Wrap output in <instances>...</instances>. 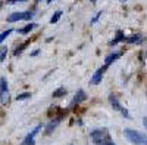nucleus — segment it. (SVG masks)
Instances as JSON below:
<instances>
[{"label": "nucleus", "instance_id": "1", "mask_svg": "<svg viewBox=\"0 0 147 145\" xmlns=\"http://www.w3.org/2000/svg\"><path fill=\"white\" fill-rule=\"evenodd\" d=\"M124 133H125L127 139H128L131 144H134V145H147V136L143 135L141 132H138V130L125 129Z\"/></svg>", "mask_w": 147, "mask_h": 145}, {"label": "nucleus", "instance_id": "2", "mask_svg": "<svg viewBox=\"0 0 147 145\" xmlns=\"http://www.w3.org/2000/svg\"><path fill=\"white\" fill-rule=\"evenodd\" d=\"M0 101H2L3 105L9 104V101H10L9 86H7V80H6V77H0Z\"/></svg>", "mask_w": 147, "mask_h": 145}, {"label": "nucleus", "instance_id": "3", "mask_svg": "<svg viewBox=\"0 0 147 145\" xmlns=\"http://www.w3.org/2000/svg\"><path fill=\"white\" fill-rule=\"evenodd\" d=\"M90 136H91V139H93V142H94L96 145L100 144V142H103V141H106V139H110V138H109V132H107V129H105V127L93 130Z\"/></svg>", "mask_w": 147, "mask_h": 145}, {"label": "nucleus", "instance_id": "4", "mask_svg": "<svg viewBox=\"0 0 147 145\" xmlns=\"http://www.w3.org/2000/svg\"><path fill=\"white\" fill-rule=\"evenodd\" d=\"M32 16V12H15V14H10L6 21L7 22H18V21H25L30 19Z\"/></svg>", "mask_w": 147, "mask_h": 145}, {"label": "nucleus", "instance_id": "5", "mask_svg": "<svg viewBox=\"0 0 147 145\" xmlns=\"http://www.w3.org/2000/svg\"><path fill=\"white\" fill-rule=\"evenodd\" d=\"M109 101H110V105H112V107L115 108V110H118V111H119L122 116H124V117H127V118H131V116H129L128 110H127V108H124V107H121L119 101L115 98V96H112V95H110V96H109Z\"/></svg>", "mask_w": 147, "mask_h": 145}, {"label": "nucleus", "instance_id": "6", "mask_svg": "<svg viewBox=\"0 0 147 145\" xmlns=\"http://www.w3.org/2000/svg\"><path fill=\"white\" fill-rule=\"evenodd\" d=\"M107 64H105L102 68H99L96 72H94V76H93V79H91V84H99L100 81H102V79H103V74H105V71L107 70Z\"/></svg>", "mask_w": 147, "mask_h": 145}, {"label": "nucleus", "instance_id": "7", "mask_svg": "<svg viewBox=\"0 0 147 145\" xmlns=\"http://www.w3.org/2000/svg\"><path fill=\"white\" fill-rule=\"evenodd\" d=\"M85 99H87V95H85V92H84L82 89H80V90L75 93V96H74L72 104H74V105H77V104H81V102L85 101Z\"/></svg>", "mask_w": 147, "mask_h": 145}, {"label": "nucleus", "instance_id": "8", "mask_svg": "<svg viewBox=\"0 0 147 145\" xmlns=\"http://www.w3.org/2000/svg\"><path fill=\"white\" fill-rule=\"evenodd\" d=\"M60 120H62V117H56L55 120H52V122L47 124V127H46V133H47V135H50L52 132L57 127V124L60 123Z\"/></svg>", "mask_w": 147, "mask_h": 145}, {"label": "nucleus", "instance_id": "9", "mask_svg": "<svg viewBox=\"0 0 147 145\" xmlns=\"http://www.w3.org/2000/svg\"><path fill=\"white\" fill-rule=\"evenodd\" d=\"M121 55H122V52H113L112 55H109V56H106V64L109 65L110 62H115L118 58H121Z\"/></svg>", "mask_w": 147, "mask_h": 145}, {"label": "nucleus", "instance_id": "10", "mask_svg": "<svg viewBox=\"0 0 147 145\" xmlns=\"http://www.w3.org/2000/svg\"><path fill=\"white\" fill-rule=\"evenodd\" d=\"M37 25H35V24H28V25H25V27H24V28H21L19 30V33L21 34H28L30 31H32V28H35Z\"/></svg>", "mask_w": 147, "mask_h": 145}, {"label": "nucleus", "instance_id": "11", "mask_svg": "<svg viewBox=\"0 0 147 145\" xmlns=\"http://www.w3.org/2000/svg\"><path fill=\"white\" fill-rule=\"evenodd\" d=\"M66 95V89L65 88H59L57 90L53 92V98H60V96H65Z\"/></svg>", "mask_w": 147, "mask_h": 145}, {"label": "nucleus", "instance_id": "12", "mask_svg": "<svg viewBox=\"0 0 147 145\" xmlns=\"http://www.w3.org/2000/svg\"><path fill=\"white\" fill-rule=\"evenodd\" d=\"M119 40H124V33H122V31H118V34H116V37L112 40V42H109V44L110 46H113V44H116Z\"/></svg>", "mask_w": 147, "mask_h": 145}, {"label": "nucleus", "instance_id": "13", "mask_svg": "<svg viewBox=\"0 0 147 145\" xmlns=\"http://www.w3.org/2000/svg\"><path fill=\"white\" fill-rule=\"evenodd\" d=\"M60 16H62V10H57L56 14L52 16V19H50V24H56V22L59 21V18H60Z\"/></svg>", "mask_w": 147, "mask_h": 145}, {"label": "nucleus", "instance_id": "14", "mask_svg": "<svg viewBox=\"0 0 147 145\" xmlns=\"http://www.w3.org/2000/svg\"><path fill=\"white\" fill-rule=\"evenodd\" d=\"M30 96H31V93H30V92L21 93V95H18V96H16V101H24V99H28Z\"/></svg>", "mask_w": 147, "mask_h": 145}, {"label": "nucleus", "instance_id": "15", "mask_svg": "<svg viewBox=\"0 0 147 145\" xmlns=\"http://www.w3.org/2000/svg\"><path fill=\"white\" fill-rule=\"evenodd\" d=\"M27 44H28V42H25V43H22L19 47H16V51H15V55L18 56V55H21V52L24 51V49H25V47H27Z\"/></svg>", "mask_w": 147, "mask_h": 145}, {"label": "nucleus", "instance_id": "16", "mask_svg": "<svg viewBox=\"0 0 147 145\" xmlns=\"http://www.w3.org/2000/svg\"><path fill=\"white\" fill-rule=\"evenodd\" d=\"M10 33H12V30H6V31H3L2 34H0V43H2V42H3V40L7 37V36L10 34Z\"/></svg>", "mask_w": 147, "mask_h": 145}, {"label": "nucleus", "instance_id": "17", "mask_svg": "<svg viewBox=\"0 0 147 145\" xmlns=\"http://www.w3.org/2000/svg\"><path fill=\"white\" fill-rule=\"evenodd\" d=\"M97 145H116L113 141H110V139H106V141H103V142H100V144H97Z\"/></svg>", "mask_w": 147, "mask_h": 145}, {"label": "nucleus", "instance_id": "18", "mask_svg": "<svg viewBox=\"0 0 147 145\" xmlns=\"http://www.w3.org/2000/svg\"><path fill=\"white\" fill-rule=\"evenodd\" d=\"M6 53H7V49L5 47V49L2 51V55H0V61H5V58H6Z\"/></svg>", "mask_w": 147, "mask_h": 145}, {"label": "nucleus", "instance_id": "19", "mask_svg": "<svg viewBox=\"0 0 147 145\" xmlns=\"http://www.w3.org/2000/svg\"><path fill=\"white\" fill-rule=\"evenodd\" d=\"M100 15H102V12H99V14H97V15H96V16L93 18V21H91V24H94V22H96L97 19H99V18H100Z\"/></svg>", "mask_w": 147, "mask_h": 145}, {"label": "nucleus", "instance_id": "20", "mask_svg": "<svg viewBox=\"0 0 147 145\" xmlns=\"http://www.w3.org/2000/svg\"><path fill=\"white\" fill-rule=\"evenodd\" d=\"M38 53H40V51H38V49H37V51H34V52L31 53V56H37V55H38Z\"/></svg>", "mask_w": 147, "mask_h": 145}, {"label": "nucleus", "instance_id": "21", "mask_svg": "<svg viewBox=\"0 0 147 145\" xmlns=\"http://www.w3.org/2000/svg\"><path fill=\"white\" fill-rule=\"evenodd\" d=\"M143 124H144V127L147 129V117H144V118H143Z\"/></svg>", "mask_w": 147, "mask_h": 145}, {"label": "nucleus", "instance_id": "22", "mask_svg": "<svg viewBox=\"0 0 147 145\" xmlns=\"http://www.w3.org/2000/svg\"><path fill=\"white\" fill-rule=\"evenodd\" d=\"M16 2H27V0H12V3H16Z\"/></svg>", "mask_w": 147, "mask_h": 145}, {"label": "nucleus", "instance_id": "23", "mask_svg": "<svg viewBox=\"0 0 147 145\" xmlns=\"http://www.w3.org/2000/svg\"><path fill=\"white\" fill-rule=\"evenodd\" d=\"M52 2H55V0H47V3H52Z\"/></svg>", "mask_w": 147, "mask_h": 145}, {"label": "nucleus", "instance_id": "24", "mask_svg": "<svg viewBox=\"0 0 147 145\" xmlns=\"http://www.w3.org/2000/svg\"><path fill=\"white\" fill-rule=\"evenodd\" d=\"M0 8H2V5H0Z\"/></svg>", "mask_w": 147, "mask_h": 145}, {"label": "nucleus", "instance_id": "25", "mask_svg": "<svg viewBox=\"0 0 147 145\" xmlns=\"http://www.w3.org/2000/svg\"><path fill=\"white\" fill-rule=\"evenodd\" d=\"M38 2H40V0H38Z\"/></svg>", "mask_w": 147, "mask_h": 145}]
</instances>
